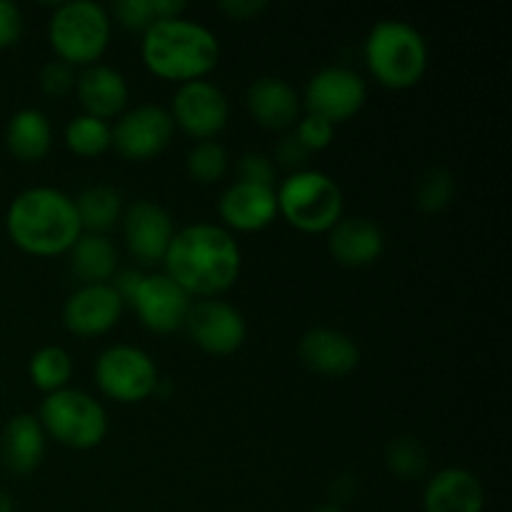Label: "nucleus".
<instances>
[{"label": "nucleus", "mask_w": 512, "mask_h": 512, "mask_svg": "<svg viewBox=\"0 0 512 512\" xmlns=\"http://www.w3.org/2000/svg\"><path fill=\"white\" fill-rule=\"evenodd\" d=\"M165 275L173 278L190 298H215L233 288L243 268V253L228 228L215 223H193L175 230L163 258Z\"/></svg>", "instance_id": "obj_1"}, {"label": "nucleus", "mask_w": 512, "mask_h": 512, "mask_svg": "<svg viewBox=\"0 0 512 512\" xmlns=\"http://www.w3.org/2000/svg\"><path fill=\"white\" fill-rule=\"evenodd\" d=\"M5 230L13 245L38 258L68 253L83 233L75 200L50 185L15 195L5 213Z\"/></svg>", "instance_id": "obj_2"}, {"label": "nucleus", "mask_w": 512, "mask_h": 512, "mask_svg": "<svg viewBox=\"0 0 512 512\" xmlns=\"http://www.w3.org/2000/svg\"><path fill=\"white\" fill-rule=\"evenodd\" d=\"M145 68L165 80H203L220 60L218 35L190 18L155 20L140 40Z\"/></svg>", "instance_id": "obj_3"}, {"label": "nucleus", "mask_w": 512, "mask_h": 512, "mask_svg": "<svg viewBox=\"0 0 512 512\" xmlns=\"http://www.w3.org/2000/svg\"><path fill=\"white\" fill-rule=\"evenodd\" d=\"M365 63L385 88H413L428 70V43L408 20H378L365 38Z\"/></svg>", "instance_id": "obj_4"}, {"label": "nucleus", "mask_w": 512, "mask_h": 512, "mask_svg": "<svg viewBox=\"0 0 512 512\" xmlns=\"http://www.w3.org/2000/svg\"><path fill=\"white\" fill-rule=\"evenodd\" d=\"M113 18L95 0H70L53 10L48 23L50 48L68 65H95L108 50Z\"/></svg>", "instance_id": "obj_5"}, {"label": "nucleus", "mask_w": 512, "mask_h": 512, "mask_svg": "<svg viewBox=\"0 0 512 512\" xmlns=\"http://www.w3.org/2000/svg\"><path fill=\"white\" fill-rule=\"evenodd\" d=\"M278 215L303 233H328L343 218V193L320 170H293L275 188Z\"/></svg>", "instance_id": "obj_6"}, {"label": "nucleus", "mask_w": 512, "mask_h": 512, "mask_svg": "<svg viewBox=\"0 0 512 512\" xmlns=\"http://www.w3.org/2000/svg\"><path fill=\"white\" fill-rule=\"evenodd\" d=\"M38 420L45 435L70 450L98 448L108 435V413L103 405L78 388L45 395Z\"/></svg>", "instance_id": "obj_7"}, {"label": "nucleus", "mask_w": 512, "mask_h": 512, "mask_svg": "<svg viewBox=\"0 0 512 512\" xmlns=\"http://www.w3.org/2000/svg\"><path fill=\"white\" fill-rule=\"evenodd\" d=\"M95 383L115 403H143L158 393L160 375L155 360L143 348L115 343L95 360Z\"/></svg>", "instance_id": "obj_8"}, {"label": "nucleus", "mask_w": 512, "mask_h": 512, "mask_svg": "<svg viewBox=\"0 0 512 512\" xmlns=\"http://www.w3.org/2000/svg\"><path fill=\"white\" fill-rule=\"evenodd\" d=\"M365 98H368V85L355 70L345 65H328L305 83L300 103L308 113L320 115L335 125L353 118L365 105Z\"/></svg>", "instance_id": "obj_9"}, {"label": "nucleus", "mask_w": 512, "mask_h": 512, "mask_svg": "<svg viewBox=\"0 0 512 512\" xmlns=\"http://www.w3.org/2000/svg\"><path fill=\"white\" fill-rule=\"evenodd\" d=\"M168 113L190 138L215 140L230 120V100L210 80H190L175 90L173 108Z\"/></svg>", "instance_id": "obj_10"}, {"label": "nucleus", "mask_w": 512, "mask_h": 512, "mask_svg": "<svg viewBox=\"0 0 512 512\" xmlns=\"http://www.w3.org/2000/svg\"><path fill=\"white\" fill-rule=\"evenodd\" d=\"M113 148L128 160H150L173 140L175 123L163 105L143 103L125 110L113 125Z\"/></svg>", "instance_id": "obj_11"}, {"label": "nucleus", "mask_w": 512, "mask_h": 512, "mask_svg": "<svg viewBox=\"0 0 512 512\" xmlns=\"http://www.w3.org/2000/svg\"><path fill=\"white\" fill-rule=\"evenodd\" d=\"M130 305L145 328L165 335L185 328L193 300L173 278L165 273H150L140 278Z\"/></svg>", "instance_id": "obj_12"}, {"label": "nucleus", "mask_w": 512, "mask_h": 512, "mask_svg": "<svg viewBox=\"0 0 512 512\" xmlns=\"http://www.w3.org/2000/svg\"><path fill=\"white\" fill-rule=\"evenodd\" d=\"M185 328L200 350L220 355V358L243 348L245 338H248V325H245L243 313L218 298H205L193 303Z\"/></svg>", "instance_id": "obj_13"}, {"label": "nucleus", "mask_w": 512, "mask_h": 512, "mask_svg": "<svg viewBox=\"0 0 512 512\" xmlns=\"http://www.w3.org/2000/svg\"><path fill=\"white\" fill-rule=\"evenodd\" d=\"M123 238L130 255L143 265L163 263L175 235L173 215L155 200H135L123 210Z\"/></svg>", "instance_id": "obj_14"}, {"label": "nucleus", "mask_w": 512, "mask_h": 512, "mask_svg": "<svg viewBox=\"0 0 512 512\" xmlns=\"http://www.w3.org/2000/svg\"><path fill=\"white\" fill-rule=\"evenodd\" d=\"M123 298L110 283L80 285L68 295L63 305L65 328L80 338H95L118 325L123 315Z\"/></svg>", "instance_id": "obj_15"}, {"label": "nucleus", "mask_w": 512, "mask_h": 512, "mask_svg": "<svg viewBox=\"0 0 512 512\" xmlns=\"http://www.w3.org/2000/svg\"><path fill=\"white\" fill-rule=\"evenodd\" d=\"M218 215L223 220V228L255 233V230L268 228L278 215V198L275 188L258 183H243L235 180L223 190L218 200Z\"/></svg>", "instance_id": "obj_16"}, {"label": "nucleus", "mask_w": 512, "mask_h": 512, "mask_svg": "<svg viewBox=\"0 0 512 512\" xmlns=\"http://www.w3.org/2000/svg\"><path fill=\"white\" fill-rule=\"evenodd\" d=\"M298 355L308 370L328 378H343L360 363V348L350 335L335 328H313L300 338Z\"/></svg>", "instance_id": "obj_17"}, {"label": "nucleus", "mask_w": 512, "mask_h": 512, "mask_svg": "<svg viewBox=\"0 0 512 512\" xmlns=\"http://www.w3.org/2000/svg\"><path fill=\"white\" fill-rule=\"evenodd\" d=\"M245 105L258 125L268 130H285L300 120V95L288 80L278 75H263L245 90Z\"/></svg>", "instance_id": "obj_18"}, {"label": "nucleus", "mask_w": 512, "mask_h": 512, "mask_svg": "<svg viewBox=\"0 0 512 512\" xmlns=\"http://www.w3.org/2000/svg\"><path fill=\"white\" fill-rule=\"evenodd\" d=\"M75 93H78L83 113L93 115V118L110 120L115 115H123L125 105H128L130 88L128 80L120 70L113 65L95 63L88 65L83 73L75 80Z\"/></svg>", "instance_id": "obj_19"}, {"label": "nucleus", "mask_w": 512, "mask_h": 512, "mask_svg": "<svg viewBox=\"0 0 512 512\" xmlns=\"http://www.w3.org/2000/svg\"><path fill=\"white\" fill-rule=\"evenodd\" d=\"M383 230L363 215L340 218L328 230V250L345 268H365L383 255Z\"/></svg>", "instance_id": "obj_20"}, {"label": "nucleus", "mask_w": 512, "mask_h": 512, "mask_svg": "<svg viewBox=\"0 0 512 512\" xmlns=\"http://www.w3.org/2000/svg\"><path fill=\"white\" fill-rule=\"evenodd\" d=\"M425 512H483L485 490L478 475L465 468H443L423 490Z\"/></svg>", "instance_id": "obj_21"}, {"label": "nucleus", "mask_w": 512, "mask_h": 512, "mask_svg": "<svg viewBox=\"0 0 512 512\" xmlns=\"http://www.w3.org/2000/svg\"><path fill=\"white\" fill-rule=\"evenodd\" d=\"M45 435L38 415L18 413L0 433V460L13 475H30L45 458Z\"/></svg>", "instance_id": "obj_22"}, {"label": "nucleus", "mask_w": 512, "mask_h": 512, "mask_svg": "<svg viewBox=\"0 0 512 512\" xmlns=\"http://www.w3.org/2000/svg\"><path fill=\"white\" fill-rule=\"evenodd\" d=\"M5 145L20 163H38L53 145V125L48 115L38 108H23L8 120Z\"/></svg>", "instance_id": "obj_23"}, {"label": "nucleus", "mask_w": 512, "mask_h": 512, "mask_svg": "<svg viewBox=\"0 0 512 512\" xmlns=\"http://www.w3.org/2000/svg\"><path fill=\"white\" fill-rule=\"evenodd\" d=\"M70 253L73 273L83 280V285L110 283L118 270V250L108 235L80 233Z\"/></svg>", "instance_id": "obj_24"}, {"label": "nucleus", "mask_w": 512, "mask_h": 512, "mask_svg": "<svg viewBox=\"0 0 512 512\" xmlns=\"http://www.w3.org/2000/svg\"><path fill=\"white\" fill-rule=\"evenodd\" d=\"M73 200L83 233L105 235L123 218V200L118 190L110 185H90Z\"/></svg>", "instance_id": "obj_25"}, {"label": "nucleus", "mask_w": 512, "mask_h": 512, "mask_svg": "<svg viewBox=\"0 0 512 512\" xmlns=\"http://www.w3.org/2000/svg\"><path fill=\"white\" fill-rule=\"evenodd\" d=\"M28 375L40 393H58V390L68 388L70 378H73V358L60 345H43L30 358Z\"/></svg>", "instance_id": "obj_26"}, {"label": "nucleus", "mask_w": 512, "mask_h": 512, "mask_svg": "<svg viewBox=\"0 0 512 512\" xmlns=\"http://www.w3.org/2000/svg\"><path fill=\"white\" fill-rule=\"evenodd\" d=\"M63 140L68 150H73L80 158H95V155L105 153L113 143V130H110L108 120L93 118L88 113H80L68 120L63 130Z\"/></svg>", "instance_id": "obj_27"}, {"label": "nucleus", "mask_w": 512, "mask_h": 512, "mask_svg": "<svg viewBox=\"0 0 512 512\" xmlns=\"http://www.w3.org/2000/svg\"><path fill=\"white\" fill-rule=\"evenodd\" d=\"M228 163V150L218 140H198L188 150V158H185V168H188L190 178L203 185L218 183L228 173Z\"/></svg>", "instance_id": "obj_28"}, {"label": "nucleus", "mask_w": 512, "mask_h": 512, "mask_svg": "<svg viewBox=\"0 0 512 512\" xmlns=\"http://www.w3.org/2000/svg\"><path fill=\"white\" fill-rule=\"evenodd\" d=\"M385 463H388L390 473H395L398 478L415 480L428 468V450L413 435H400V438L390 440L385 448Z\"/></svg>", "instance_id": "obj_29"}, {"label": "nucleus", "mask_w": 512, "mask_h": 512, "mask_svg": "<svg viewBox=\"0 0 512 512\" xmlns=\"http://www.w3.org/2000/svg\"><path fill=\"white\" fill-rule=\"evenodd\" d=\"M455 195V178L445 168H433L420 178L418 205L425 213H440Z\"/></svg>", "instance_id": "obj_30"}, {"label": "nucleus", "mask_w": 512, "mask_h": 512, "mask_svg": "<svg viewBox=\"0 0 512 512\" xmlns=\"http://www.w3.org/2000/svg\"><path fill=\"white\" fill-rule=\"evenodd\" d=\"M295 140L303 145L308 153H315V150H325L330 143H333L335 125L328 123L325 118L313 113H305L303 118L295 123Z\"/></svg>", "instance_id": "obj_31"}, {"label": "nucleus", "mask_w": 512, "mask_h": 512, "mask_svg": "<svg viewBox=\"0 0 512 512\" xmlns=\"http://www.w3.org/2000/svg\"><path fill=\"white\" fill-rule=\"evenodd\" d=\"M75 80H78L75 68L65 63V60L55 58L45 63L43 70H40V88L50 98H63L70 90H75Z\"/></svg>", "instance_id": "obj_32"}, {"label": "nucleus", "mask_w": 512, "mask_h": 512, "mask_svg": "<svg viewBox=\"0 0 512 512\" xmlns=\"http://www.w3.org/2000/svg\"><path fill=\"white\" fill-rule=\"evenodd\" d=\"M108 13L110 18H115L128 30H143L145 33L155 23L150 0H115Z\"/></svg>", "instance_id": "obj_33"}, {"label": "nucleus", "mask_w": 512, "mask_h": 512, "mask_svg": "<svg viewBox=\"0 0 512 512\" xmlns=\"http://www.w3.org/2000/svg\"><path fill=\"white\" fill-rule=\"evenodd\" d=\"M238 180L243 183H258L275 188V165L270 155L245 153L238 160Z\"/></svg>", "instance_id": "obj_34"}, {"label": "nucleus", "mask_w": 512, "mask_h": 512, "mask_svg": "<svg viewBox=\"0 0 512 512\" xmlns=\"http://www.w3.org/2000/svg\"><path fill=\"white\" fill-rule=\"evenodd\" d=\"M23 35V13L10 0H0V50L13 48Z\"/></svg>", "instance_id": "obj_35"}, {"label": "nucleus", "mask_w": 512, "mask_h": 512, "mask_svg": "<svg viewBox=\"0 0 512 512\" xmlns=\"http://www.w3.org/2000/svg\"><path fill=\"white\" fill-rule=\"evenodd\" d=\"M218 8L233 20H248L253 15L263 13L268 8V3L265 0H220Z\"/></svg>", "instance_id": "obj_36"}, {"label": "nucleus", "mask_w": 512, "mask_h": 512, "mask_svg": "<svg viewBox=\"0 0 512 512\" xmlns=\"http://www.w3.org/2000/svg\"><path fill=\"white\" fill-rule=\"evenodd\" d=\"M275 158H278L283 165H288V168H300V165L305 163V158H308V150L295 140V135H285V138L278 143Z\"/></svg>", "instance_id": "obj_37"}, {"label": "nucleus", "mask_w": 512, "mask_h": 512, "mask_svg": "<svg viewBox=\"0 0 512 512\" xmlns=\"http://www.w3.org/2000/svg\"><path fill=\"white\" fill-rule=\"evenodd\" d=\"M150 8H153L155 20L180 18L185 10V3L183 0H150Z\"/></svg>", "instance_id": "obj_38"}, {"label": "nucleus", "mask_w": 512, "mask_h": 512, "mask_svg": "<svg viewBox=\"0 0 512 512\" xmlns=\"http://www.w3.org/2000/svg\"><path fill=\"white\" fill-rule=\"evenodd\" d=\"M0 512H15V505H13V498H10L5 490H0Z\"/></svg>", "instance_id": "obj_39"}, {"label": "nucleus", "mask_w": 512, "mask_h": 512, "mask_svg": "<svg viewBox=\"0 0 512 512\" xmlns=\"http://www.w3.org/2000/svg\"><path fill=\"white\" fill-rule=\"evenodd\" d=\"M313 512H345V510L340 508V505H335V503H328V505H320V508H315Z\"/></svg>", "instance_id": "obj_40"}]
</instances>
